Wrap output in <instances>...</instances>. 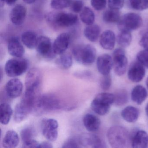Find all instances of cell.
<instances>
[{"instance_id":"cell-1","label":"cell","mask_w":148,"mask_h":148,"mask_svg":"<svg viewBox=\"0 0 148 148\" xmlns=\"http://www.w3.org/2000/svg\"><path fill=\"white\" fill-rule=\"evenodd\" d=\"M107 137L112 148H126L130 143V134L127 130L123 126H112L107 132Z\"/></svg>"},{"instance_id":"cell-2","label":"cell","mask_w":148,"mask_h":148,"mask_svg":"<svg viewBox=\"0 0 148 148\" xmlns=\"http://www.w3.org/2000/svg\"><path fill=\"white\" fill-rule=\"evenodd\" d=\"M45 18L48 24L55 28L72 26L78 21L76 14L58 12L48 13L46 15Z\"/></svg>"},{"instance_id":"cell-3","label":"cell","mask_w":148,"mask_h":148,"mask_svg":"<svg viewBox=\"0 0 148 148\" xmlns=\"http://www.w3.org/2000/svg\"><path fill=\"white\" fill-rule=\"evenodd\" d=\"M72 53L78 63L85 65H90L95 61L97 56L96 49L90 45H77L73 47Z\"/></svg>"},{"instance_id":"cell-4","label":"cell","mask_w":148,"mask_h":148,"mask_svg":"<svg viewBox=\"0 0 148 148\" xmlns=\"http://www.w3.org/2000/svg\"><path fill=\"white\" fill-rule=\"evenodd\" d=\"M115 99V95L112 93H99L92 100L91 107L98 115L104 116L109 112L111 106L114 103Z\"/></svg>"},{"instance_id":"cell-5","label":"cell","mask_w":148,"mask_h":148,"mask_svg":"<svg viewBox=\"0 0 148 148\" xmlns=\"http://www.w3.org/2000/svg\"><path fill=\"white\" fill-rule=\"evenodd\" d=\"M60 99L55 95L46 94L39 96L37 101L35 112L38 113L51 112L61 109Z\"/></svg>"},{"instance_id":"cell-6","label":"cell","mask_w":148,"mask_h":148,"mask_svg":"<svg viewBox=\"0 0 148 148\" xmlns=\"http://www.w3.org/2000/svg\"><path fill=\"white\" fill-rule=\"evenodd\" d=\"M29 63L27 60L21 58H15L7 61L5 71L11 77H18L24 74L28 69Z\"/></svg>"},{"instance_id":"cell-7","label":"cell","mask_w":148,"mask_h":148,"mask_svg":"<svg viewBox=\"0 0 148 148\" xmlns=\"http://www.w3.org/2000/svg\"><path fill=\"white\" fill-rule=\"evenodd\" d=\"M143 20L140 15L135 13H128L120 18L118 22V27L120 31L131 32L140 28Z\"/></svg>"},{"instance_id":"cell-8","label":"cell","mask_w":148,"mask_h":148,"mask_svg":"<svg viewBox=\"0 0 148 148\" xmlns=\"http://www.w3.org/2000/svg\"><path fill=\"white\" fill-rule=\"evenodd\" d=\"M112 59L115 73L117 76H123L126 72L128 66L125 51L123 48L116 49L113 52Z\"/></svg>"},{"instance_id":"cell-9","label":"cell","mask_w":148,"mask_h":148,"mask_svg":"<svg viewBox=\"0 0 148 148\" xmlns=\"http://www.w3.org/2000/svg\"><path fill=\"white\" fill-rule=\"evenodd\" d=\"M42 132L43 136L50 142L56 141L58 137V123L53 119H46L42 120Z\"/></svg>"},{"instance_id":"cell-10","label":"cell","mask_w":148,"mask_h":148,"mask_svg":"<svg viewBox=\"0 0 148 148\" xmlns=\"http://www.w3.org/2000/svg\"><path fill=\"white\" fill-rule=\"evenodd\" d=\"M42 82L41 72L37 68H32L28 71L25 78L26 90L38 92Z\"/></svg>"},{"instance_id":"cell-11","label":"cell","mask_w":148,"mask_h":148,"mask_svg":"<svg viewBox=\"0 0 148 148\" xmlns=\"http://www.w3.org/2000/svg\"><path fill=\"white\" fill-rule=\"evenodd\" d=\"M36 48L39 54L43 58L52 59L56 56L53 52L51 41L48 37L41 36L38 38Z\"/></svg>"},{"instance_id":"cell-12","label":"cell","mask_w":148,"mask_h":148,"mask_svg":"<svg viewBox=\"0 0 148 148\" xmlns=\"http://www.w3.org/2000/svg\"><path fill=\"white\" fill-rule=\"evenodd\" d=\"M23 90V84L18 79L14 78L7 83L5 91L7 96L11 99H15L19 97Z\"/></svg>"},{"instance_id":"cell-13","label":"cell","mask_w":148,"mask_h":148,"mask_svg":"<svg viewBox=\"0 0 148 148\" xmlns=\"http://www.w3.org/2000/svg\"><path fill=\"white\" fill-rule=\"evenodd\" d=\"M81 146L92 148H105V144L97 135L86 133L79 137Z\"/></svg>"},{"instance_id":"cell-14","label":"cell","mask_w":148,"mask_h":148,"mask_svg":"<svg viewBox=\"0 0 148 148\" xmlns=\"http://www.w3.org/2000/svg\"><path fill=\"white\" fill-rule=\"evenodd\" d=\"M70 37L68 34L63 33L56 38L53 44V52L56 55H61L65 52L69 47Z\"/></svg>"},{"instance_id":"cell-15","label":"cell","mask_w":148,"mask_h":148,"mask_svg":"<svg viewBox=\"0 0 148 148\" xmlns=\"http://www.w3.org/2000/svg\"><path fill=\"white\" fill-rule=\"evenodd\" d=\"M145 74V69L143 64L138 62L131 65L128 72L129 79L134 83H138L143 80Z\"/></svg>"},{"instance_id":"cell-16","label":"cell","mask_w":148,"mask_h":148,"mask_svg":"<svg viewBox=\"0 0 148 148\" xmlns=\"http://www.w3.org/2000/svg\"><path fill=\"white\" fill-rule=\"evenodd\" d=\"M97 66L98 71L102 75H108L113 66V59L108 54L100 55L97 59Z\"/></svg>"},{"instance_id":"cell-17","label":"cell","mask_w":148,"mask_h":148,"mask_svg":"<svg viewBox=\"0 0 148 148\" xmlns=\"http://www.w3.org/2000/svg\"><path fill=\"white\" fill-rule=\"evenodd\" d=\"M26 14L27 9L25 7L22 5H17L11 11L10 20L15 25H21L25 21Z\"/></svg>"},{"instance_id":"cell-18","label":"cell","mask_w":148,"mask_h":148,"mask_svg":"<svg viewBox=\"0 0 148 148\" xmlns=\"http://www.w3.org/2000/svg\"><path fill=\"white\" fill-rule=\"evenodd\" d=\"M8 49L9 54L14 58H21L25 52L24 47L16 37H13L9 40Z\"/></svg>"},{"instance_id":"cell-19","label":"cell","mask_w":148,"mask_h":148,"mask_svg":"<svg viewBox=\"0 0 148 148\" xmlns=\"http://www.w3.org/2000/svg\"><path fill=\"white\" fill-rule=\"evenodd\" d=\"M116 40L114 33L111 30H106L100 35L99 44L103 49L112 50L115 47Z\"/></svg>"},{"instance_id":"cell-20","label":"cell","mask_w":148,"mask_h":148,"mask_svg":"<svg viewBox=\"0 0 148 148\" xmlns=\"http://www.w3.org/2000/svg\"><path fill=\"white\" fill-rule=\"evenodd\" d=\"M83 123L86 130L90 132L97 131L100 128L101 122L97 116L91 113H87L84 116Z\"/></svg>"},{"instance_id":"cell-21","label":"cell","mask_w":148,"mask_h":148,"mask_svg":"<svg viewBox=\"0 0 148 148\" xmlns=\"http://www.w3.org/2000/svg\"><path fill=\"white\" fill-rule=\"evenodd\" d=\"M132 146L134 148H146L148 145V134L143 130L138 131L132 141Z\"/></svg>"},{"instance_id":"cell-22","label":"cell","mask_w":148,"mask_h":148,"mask_svg":"<svg viewBox=\"0 0 148 148\" xmlns=\"http://www.w3.org/2000/svg\"><path fill=\"white\" fill-rule=\"evenodd\" d=\"M148 96L147 90L142 85H137L132 91V100L138 105L142 104Z\"/></svg>"},{"instance_id":"cell-23","label":"cell","mask_w":148,"mask_h":148,"mask_svg":"<svg viewBox=\"0 0 148 148\" xmlns=\"http://www.w3.org/2000/svg\"><path fill=\"white\" fill-rule=\"evenodd\" d=\"M20 138L18 133L14 130L8 131L2 141L3 146L5 148H14L18 146Z\"/></svg>"},{"instance_id":"cell-24","label":"cell","mask_w":148,"mask_h":148,"mask_svg":"<svg viewBox=\"0 0 148 148\" xmlns=\"http://www.w3.org/2000/svg\"><path fill=\"white\" fill-rule=\"evenodd\" d=\"M122 118L126 122L134 123L136 122L139 117V110L133 106H127L125 107L121 112Z\"/></svg>"},{"instance_id":"cell-25","label":"cell","mask_w":148,"mask_h":148,"mask_svg":"<svg viewBox=\"0 0 148 148\" xmlns=\"http://www.w3.org/2000/svg\"><path fill=\"white\" fill-rule=\"evenodd\" d=\"M29 109L21 102L17 104L14 110V119L16 123H19L24 121L31 113Z\"/></svg>"},{"instance_id":"cell-26","label":"cell","mask_w":148,"mask_h":148,"mask_svg":"<svg viewBox=\"0 0 148 148\" xmlns=\"http://www.w3.org/2000/svg\"><path fill=\"white\" fill-rule=\"evenodd\" d=\"M38 39L36 34L32 31H27L21 35V41L29 49H32L36 47Z\"/></svg>"},{"instance_id":"cell-27","label":"cell","mask_w":148,"mask_h":148,"mask_svg":"<svg viewBox=\"0 0 148 148\" xmlns=\"http://www.w3.org/2000/svg\"><path fill=\"white\" fill-rule=\"evenodd\" d=\"M100 34V27L97 25H87L84 30L85 37L92 42H95L97 40Z\"/></svg>"},{"instance_id":"cell-28","label":"cell","mask_w":148,"mask_h":148,"mask_svg":"<svg viewBox=\"0 0 148 148\" xmlns=\"http://www.w3.org/2000/svg\"><path fill=\"white\" fill-rule=\"evenodd\" d=\"M0 122L2 125H6L10 122L13 114V110L11 106L6 103H1L0 106Z\"/></svg>"},{"instance_id":"cell-29","label":"cell","mask_w":148,"mask_h":148,"mask_svg":"<svg viewBox=\"0 0 148 148\" xmlns=\"http://www.w3.org/2000/svg\"><path fill=\"white\" fill-rule=\"evenodd\" d=\"M80 18L82 22L87 25H92L95 21L94 13L88 7H84L82 9L80 12Z\"/></svg>"},{"instance_id":"cell-30","label":"cell","mask_w":148,"mask_h":148,"mask_svg":"<svg viewBox=\"0 0 148 148\" xmlns=\"http://www.w3.org/2000/svg\"><path fill=\"white\" fill-rule=\"evenodd\" d=\"M117 37L118 44L122 47H128L130 45L132 40V36L130 32L128 31H120Z\"/></svg>"},{"instance_id":"cell-31","label":"cell","mask_w":148,"mask_h":148,"mask_svg":"<svg viewBox=\"0 0 148 148\" xmlns=\"http://www.w3.org/2000/svg\"><path fill=\"white\" fill-rule=\"evenodd\" d=\"M120 13L119 10L110 9L106 11L103 16V20L108 23L118 22L120 19Z\"/></svg>"},{"instance_id":"cell-32","label":"cell","mask_w":148,"mask_h":148,"mask_svg":"<svg viewBox=\"0 0 148 148\" xmlns=\"http://www.w3.org/2000/svg\"><path fill=\"white\" fill-rule=\"evenodd\" d=\"M58 62L60 65L64 69H68L71 68L73 64V58L71 55L68 53H64L60 55Z\"/></svg>"},{"instance_id":"cell-33","label":"cell","mask_w":148,"mask_h":148,"mask_svg":"<svg viewBox=\"0 0 148 148\" xmlns=\"http://www.w3.org/2000/svg\"><path fill=\"white\" fill-rule=\"evenodd\" d=\"M132 8L136 11H142L148 9V0H129Z\"/></svg>"},{"instance_id":"cell-34","label":"cell","mask_w":148,"mask_h":148,"mask_svg":"<svg viewBox=\"0 0 148 148\" xmlns=\"http://www.w3.org/2000/svg\"><path fill=\"white\" fill-rule=\"evenodd\" d=\"M72 0H51V5L55 10H59L71 6Z\"/></svg>"},{"instance_id":"cell-35","label":"cell","mask_w":148,"mask_h":148,"mask_svg":"<svg viewBox=\"0 0 148 148\" xmlns=\"http://www.w3.org/2000/svg\"><path fill=\"white\" fill-rule=\"evenodd\" d=\"M115 99L114 103L118 106H122L128 102V97L127 92L125 90H122L118 92L115 95Z\"/></svg>"},{"instance_id":"cell-36","label":"cell","mask_w":148,"mask_h":148,"mask_svg":"<svg viewBox=\"0 0 148 148\" xmlns=\"http://www.w3.org/2000/svg\"><path fill=\"white\" fill-rule=\"evenodd\" d=\"M35 134V130L32 127H27L24 128L21 132V136L23 143L34 139Z\"/></svg>"},{"instance_id":"cell-37","label":"cell","mask_w":148,"mask_h":148,"mask_svg":"<svg viewBox=\"0 0 148 148\" xmlns=\"http://www.w3.org/2000/svg\"><path fill=\"white\" fill-rule=\"evenodd\" d=\"M82 147L79 142V138H69L67 139L62 145L63 148H80Z\"/></svg>"},{"instance_id":"cell-38","label":"cell","mask_w":148,"mask_h":148,"mask_svg":"<svg viewBox=\"0 0 148 148\" xmlns=\"http://www.w3.org/2000/svg\"><path fill=\"white\" fill-rule=\"evenodd\" d=\"M136 58L138 61L148 68V49L140 51L137 54Z\"/></svg>"},{"instance_id":"cell-39","label":"cell","mask_w":148,"mask_h":148,"mask_svg":"<svg viewBox=\"0 0 148 148\" xmlns=\"http://www.w3.org/2000/svg\"><path fill=\"white\" fill-rule=\"evenodd\" d=\"M111 84L112 78L110 74L103 76L100 82V86L103 90H109L111 86Z\"/></svg>"},{"instance_id":"cell-40","label":"cell","mask_w":148,"mask_h":148,"mask_svg":"<svg viewBox=\"0 0 148 148\" xmlns=\"http://www.w3.org/2000/svg\"><path fill=\"white\" fill-rule=\"evenodd\" d=\"M124 0H108V6L110 9L119 10L124 4Z\"/></svg>"},{"instance_id":"cell-41","label":"cell","mask_w":148,"mask_h":148,"mask_svg":"<svg viewBox=\"0 0 148 148\" xmlns=\"http://www.w3.org/2000/svg\"><path fill=\"white\" fill-rule=\"evenodd\" d=\"M91 4L95 10L102 11L106 7V0H91Z\"/></svg>"},{"instance_id":"cell-42","label":"cell","mask_w":148,"mask_h":148,"mask_svg":"<svg viewBox=\"0 0 148 148\" xmlns=\"http://www.w3.org/2000/svg\"><path fill=\"white\" fill-rule=\"evenodd\" d=\"M72 11L76 13H78L82 11L84 8V3L80 0H74L71 4Z\"/></svg>"},{"instance_id":"cell-43","label":"cell","mask_w":148,"mask_h":148,"mask_svg":"<svg viewBox=\"0 0 148 148\" xmlns=\"http://www.w3.org/2000/svg\"><path fill=\"white\" fill-rule=\"evenodd\" d=\"M40 143L34 138L29 141L23 143V147L27 148H40Z\"/></svg>"},{"instance_id":"cell-44","label":"cell","mask_w":148,"mask_h":148,"mask_svg":"<svg viewBox=\"0 0 148 148\" xmlns=\"http://www.w3.org/2000/svg\"><path fill=\"white\" fill-rule=\"evenodd\" d=\"M139 45L145 49H148V32H145L139 40Z\"/></svg>"},{"instance_id":"cell-45","label":"cell","mask_w":148,"mask_h":148,"mask_svg":"<svg viewBox=\"0 0 148 148\" xmlns=\"http://www.w3.org/2000/svg\"><path fill=\"white\" fill-rule=\"evenodd\" d=\"M17 1V0H0L1 7V8L3 7L5 3H6L8 5H12L15 4Z\"/></svg>"},{"instance_id":"cell-46","label":"cell","mask_w":148,"mask_h":148,"mask_svg":"<svg viewBox=\"0 0 148 148\" xmlns=\"http://www.w3.org/2000/svg\"><path fill=\"white\" fill-rule=\"evenodd\" d=\"M50 142L45 141L40 144V148H52L53 147L52 144Z\"/></svg>"},{"instance_id":"cell-47","label":"cell","mask_w":148,"mask_h":148,"mask_svg":"<svg viewBox=\"0 0 148 148\" xmlns=\"http://www.w3.org/2000/svg\"><path fill=\"white\" fill-rule=\"evenodd\" d=\"M36 0H23V1L25 3L27 4H32L34 3L36 1Z\"/></svg>"},{"instance_id":"cell-48","label":"cell","mask_w":148,"mask_h":148,"mask_svg":"<svg viewBox=\"0 0 148 148\" xmlns=\"http://www.w3.org/2000/svg\"><path fill=\"white\" fill-rule=\"evenodd\" d=\"M145 112H146V115L148 117V102L146 105V107H145Z\"/></svg>"},{"instance_id":"cell-49","label":"cell","mask_w":148,"mask_h":148,"mask_svg":"<svg viewBox=\"0 0 148 148\" xmlns=\"http://www.w3.org/2000/svg\"><path fill=\"white\" fill-rule=\"evenodd\" d=\"M2 69H1V81L2 79V77H3V74H2Z\"/></svg>"},{"instance_id":"cell-50","label":"cell","mask_w":148,"mask_h":148,"mask_svg":"<svg viewBox=\"0 0 148 148\" xmlns=\"http://www.w3.org/2000/svg\"><path fill=\"white\" fill-rule=\"evenodd\" d=\"M146 86H147V88L148 89V77L147 78V79H146Z\"/></svg>"}]
</instances>
